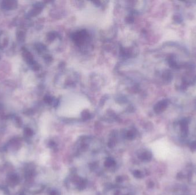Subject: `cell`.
Returning <instances> with one entry per match:
<instances>
[{"instance_id":"cell-1","label":"cell","mask_w":196,"mask_h":195,"mask_svg":"<svg viewBox=\"0 0 196 195\" xmlns=\"http://www.w3.org/2000/svg\"><path fill=\"white\" fill-rule=\"evenodd\" d=\"M190 148L191 149V151L194 152L196 151V141H194L193 142H192L190 145Z\"/></svg>"}]
</instances>
